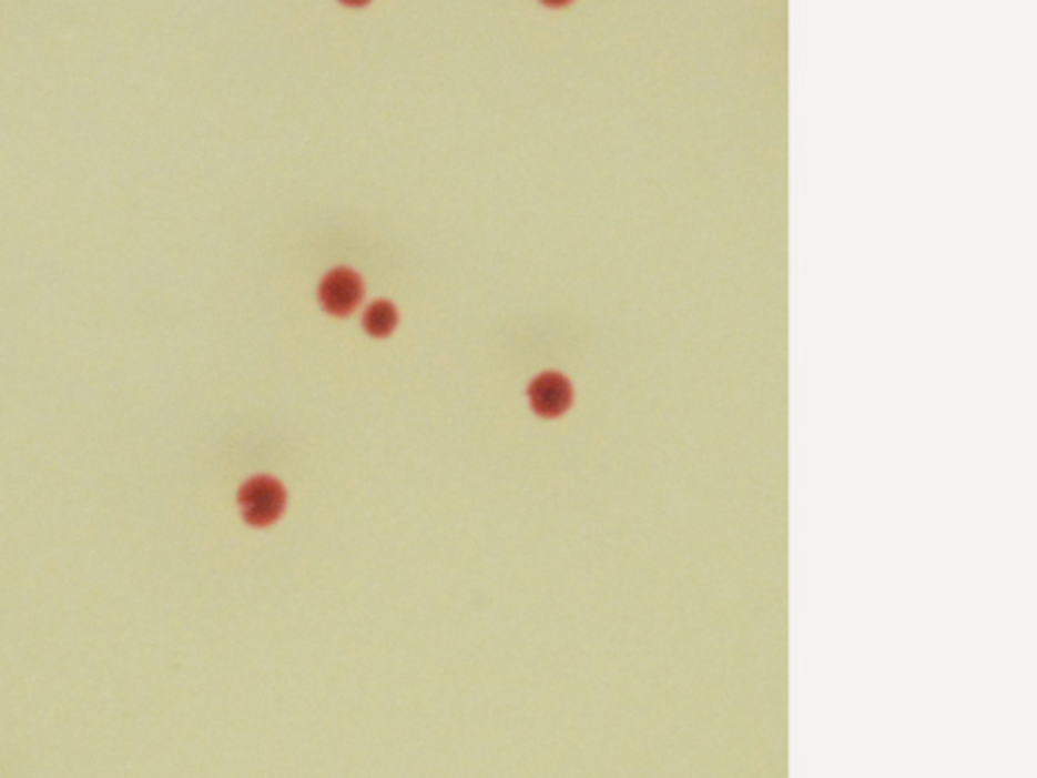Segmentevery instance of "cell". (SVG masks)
Here are the masks:
<instances>
[{"mask_svg":"<svg viewBox=\"0 0 1037 778\" xmlns=\"http://www.w3.org/2000/svg\"><path fill=\"white\" fill-rule=\"evenodd\" d=\"M545 6H550V9H560V6H568L571 3V0H542Z\"/></svg>","mask_w":1037,"mask_h":778,"instance_id":"obj_5","label":"cell"},{"mask_svg":"<svg viewBox=\"0 0 1037 778\" xmlns=\"http://www.w3.org/2000/svg\"><path fill=\"white\" fill-rule=\"evenodd\" d=\"M529 403H532V411L537 415L558 418V415H563L573 403L571 382H568L563 374L556 372L540 374L529 384Z\"/></svg>","mask_w":1037,"mask_h":778,"instance_id":"obj_3","label":"cell"},{"mask_svg":"<svg viewBox=\"0 0 1037 778\" xmlns=\"http://www.w3.org/2000/svg\"><path fill=\"white\" fill-rule=\"evenodd\" d=\"M364 327L368 335L387 337L397 327V310L389 302H374L364 314Z\"/></svg>","mask_w":1037,"mask_h":778,"instance_id":"obj_4","label":"cell"},{"mask_svg":"<svg viewBox=\"0 0 1037 778\" xmlns=\"http://www.w3.org/2000/svg\"><path fill=\"white\" fill-rule=\"evenodd\" d=\"M360 296H364V283L348 267H335L319 283V304L335 317H345V314L356 310Z\"/></svg>","mask_w":1037,"mask_h":778,"instance_id":"obj_2","label":"cell"},{"mask_svg":"<svg viewBox=\"0 0 1037 778\" xmlns=\"http://www.w3.org/2000/svg\"><path fill=\"white\" fill-rule=\"evenodd\" d=\"M242 516L252 527H267L286 508V491L275 477H252L240 491Z\"/></svg>","mask_w":1037,"mask_h":778,"instance_id":"obj_1","label":"cell"},{"mask_svg":"<svg viewBox=\"0 0 1037 778\" xmlns=\"http://www.w3.org/2000/svg\"><path fill=\"white\" fill-rule=\"evenodd\" d=\"M343 3H345V6H366L368 0H343Z\"/></svg>","mask_w":1037,"mask_h":778,"instance_id":"obj_6","label":"cell"}]
</instances>
